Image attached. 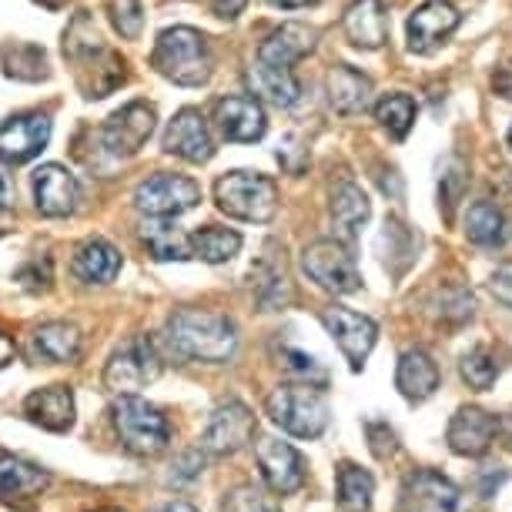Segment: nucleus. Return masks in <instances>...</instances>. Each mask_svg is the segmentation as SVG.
I'll return each mask as SVG.
<instances>
[{
  "label": "nucleus",
  "mask_w": 512,
  "mask_h": 512,
  "mask_svg": "<svg viewBox=\"0 0 512 512\" xmlns=\"http://www.w3.org/2000/svg\"><path fill=\"white\" fill-rule=\"evenodd\" d=\"M459 27V11L449 0H429V4L415 7L409 17V51L429 54L439 44H446V37Z\"/></svg>",
  "instance_id": "aec40b11"
},
{
  "label": "nucleus",
  "mask_w": 512,
  "mask_h": 512,
  "mask_svg": "<svg viewBox=\"0 0 512 512\" xmlns=\"http://www.w3.org/2000/svg\"><path fill=\"white\" fill-rule=\"evenodd\" d=\"M272 7H282V11H298V7H312L318 0H268Z\"/></svg>",
  "instance_id": "de8ad7c7"
},
{
  "label": "nucleus",
  "mask_w": 512,
  "mask_h": 512,
  "mask_svg": "<svg viewBox=\"0 0 512 512\" xmlns=\"http://www.w3.org/2000/svg\"><path fill=\"white\" fill-rule=\"evenodd\" d=\"M151 67L178 88H201L211 81L215 57H211L208 37L195 27H168L154 41Z\"/></svg>",
  "instance_id": "f03ea898"
},
{
  "label": "nucleus",
  "mask_w": 512,
  "mask_h": 512,
  "mask_svg": "<svg viewBox=\"0 0 512 512\" xmlns=\"http://www.w3.org/2000/svg\"><path fill=\"white\" fill-rule=\"evenodd\" d=\"M248 0H211V11L218 17H225V21H235V17L245 11Z\"/></svg>",
  "instance_id": "c03bdc74"
},
{
  "label": "nucleus",
  "mask_w": 512,
  "mask_h": 512,
  "mask_svg": "<svg viewBox=\"0 0 512 512\" xmlns=\"http://www.w3.org/2000/svg\"><path fill=\"white\" fill-rule=\"evenodd\" d=\"M161 144L168 154H175V158L188 161V164H208L215 158V138H211L205 114L198 108L178 111L175 118L168 121V128H164Z\"/></svg>",
  "instance_id": "4468645a"
},
{
  "label": "nucleus",
  "mask_w": 512,
  "mask_h": 512,
  "mask_svg": "<svg viewBox=\"0 0 512 512\" xmlns=\"http://www.w3.org/2000/svg\"><path fill=\"white\" fill-rule=\"evenodd\" d=\"M255 459L258 469H262L265 486L275 492V496H292L305 486V459L298 456L295 446H288L282 439L262 436L255 442Z\"/></svg>",
  "instance_id": "f8f14e48"
},
{
  "label": "nucleus",
  "mask_w": 512,
  "mask_h": 512,
  "mask_svg": "<svg viewBox=\"0 0 512 512\" xmlns=\"http://www.w3.org/2000/svg\"><path fill=\"white\" fill-rule=\"evenodd\" d=\"M489 292H492V298H496L499 305L512 308V262L496 268V275L489 278Z\"/></svg>",
  "instance_id": "a19ab883"
},
{
  "label": "nucleus",
  "mask_w": 512,
  "mask_h": 512,
  "mask_svg": "<svg viewBox=\"0 0 512 512\" xmlns=\"http://www.w3.org/2000/svg\"><path fill=\"white\" fill-rule=\"evenodd\" d=\"M459 372H462V379H466L476 392H486V389H492V382H496L499 365H496V359H492L486 349H472V352L462 355Z\"/></svg>",
  "instance_id": "e433bc0d"
},
{
  "label": "nucleus",
  "mask_w": 512,
  "mask_h": 512,
  "mask_svg": "<svg viewBox=\"0 0 512 512\" xmlns=\"http://www.w3.org/2000/svg\"><path fill=\"white\" fill-rule=\"evenodd\" d=\"M369 218H372L369 195H365L359 185H352V181H342V185L332 191V221H335V228L342 231V238H355Z\"/></svg>",
  "instance_id": "7c9ffc66"
},
{
  "label": "nucleus",
  "mask_w": 512,
  "mask_h": 512,
  "mask_svg": "<svg viewBox=\"0 0 512 512\" xmlns=\"http://www.w3.org/2000/svg\"><path fill=\"white\" fill-rule=\"evenodd\" d=\"M241 251V235L231 228L205 225L191 235V258H201L208 265H225Z\"/></svg>",
  "instance_id": "473e14b6"
},
{
  "label": "nucleus",
  "mask_w": 512,
  "mask_h": 512,
  "mask_svg": "<svg viewBox=\"0 0 512 512\" xmlns=\"http://www.w3.org/2000/svg\"><path fill=\"white\" fill-rule=\"evenodd\" d=\"M71 272L84 285H108L121 272V251L108 238H88L74 251Z\"/></svg>",
  "instance_id": "393cba45"
},
{
  "label": "nucleus",
  "mask_w": 512,
  "mask_h": 512,
  "mask_svg": "<svg viewBox=\"0 0 512 512\" xmlns=\"http://www.w3.org/2000/svg\"><path fill=\"white\" fill-rule=\"evenodd\" d=\"M395 389L402 392L405 402L419 405L439 389V365L432 362V355L425 349L402 352L399 369H395Z\"/></svg>",
  "instance_id": "a878e982"
},
{
  "label": "nucleus",
  "mask_w": 512,
  "mask_h": 512,
  "mask_svg": "<svg viewBox=\"0 0 512 512\" xmlns=\"http://www.w3.org/2000/svg\"><path fill=\"white\" fill-rule=\"evenodd\" d=\"M51 141V118L44 111H27L0 124V161L24 164L34 161Z\"/></svg>",
  "instance_id": "2eb2a0df"
},
{
  "label": "nucleus",
  "mask_w": 512,
  "mask_h": 512,
  "mask_svg": "<svg viewBox=\"0 0 512 512\" xmlns=\"http://www.w3.org/2000/svg\"><path fill=\"white\" fill-rule=\"evenodd\" d=\"M161 512H198V509L188 506V502H171V506H164Z\"/></svg>",
  "instance_id": "09e8293b"
},
{
  "label": "nucleus",
  "mask_w": 512,
  "mask_h": 512,
  "mask_svg": "<svg viewBox=\"0 0 512 512\" xmlns=\"http://www.w3.org/2000/svg\"><path fill=\"white\" fill-rule=\"evenodd\" d=\"M161 352L148 335L131 338L124 349L111 355L108 369H104V389L114 395H134L144 385L161 379Z\"/></svg>",
  "instance_id": "0eeeda50"
},
{
  "label": "nucleus",
  "mask_w": 512,
  "mask_h": 512,
  "mask_svg": "<svg viewBox=\"0 0 512 512\" xmlns=\"http://www.w3.org/2000/svg\"><path fill=\"white\" fill-rule=\"evenodd\" d=\"M375 118H379V124L395 141H402L415 124V101L409 94H399V91L385 94V98L375 104Z\"/></svg>",
  "instance_id": "f704fd0d"
},
{
  "label": "nucleus",
  "mask_w": 512,
  "mask_h": 512,
  "mask_svg": "<svg viewBox=\"0 0 512 512\" xmlns=\"http://www.w3.org/2000/svg\"><path fill=\"white\" fill-rule=\"evenodd\" d=\"M318 44V27L288 21L278 31H272L258 47V64L268 67H295L302 57H308Z\"/></svg>",
  "instance_id": "412c9836"
},
{
  "label": "nucleus",
  "mask_w": 512,
  "mask_h": 512,
  "mask_svg": "<svg viewBox=\"0 0 512 512\" xmlns=\"http://www.w3.org/2000/svg\"><path fill=\"white\" fill-rule=\"evenodd\" d=\"M215 124H218V131L235 144H255V141H262L268 131L262 101L245 98V94L221 98L215 104Z\"/></svg>",
  "instance_id": "a211bd4d"
},
{
  "label": "nucleus",
  "mask_w": 512,
  "mask_h": 512,
  "mask_svg": "<svg viewBox=\"0 0 512 512\" xmlns=\"http://www.w3.org/2000/svg\"><path fill=\"white\" fill-rule=\"evenodd\" d=\"M141 245L148 248L154 262H188L191 235H185L175 218H148L141 228Z\"/></svg>",
  "instance_id": "cd10ccee"
},
{
  "label": "nucleus",
  "mask_w": 512,
  "mask_h": 512,
  "mask_svg": "<svg viewBox=\"0 0 512 512\" xmlns=\"http://www.w3.org/2000/svg\"><path fill=\"white\" fill-rule=\"evenodd\" d=\"M215 205L228 218L265 225L278 211V185L258 171H228L215 181Z\"/></svg>",
  "instance_id": "7ed1b4c3"
},
{
  "label": "nucleus",
  "mask_w": 512,
  "mask_h": 512,
  "mask_svg": "<svg viewBox=\"0 0 512 512\" xmlns=\"http://www.w3.org/2000/svg\"><path fill=\"white\" fill-rule=\"evenodd\" d=\"M509 148H512V128H509Z\"/></svg>",
  "instance_id": "3c124183"
},
{
  "label": "nucleus",
  "mask_w": 512,
  "mask_h": 512,
  "mask_svg": "<svg viewBox=\"0 0 512 512\" xmlns=\"http://www.w3.org/2000/svg\"><path fill=\"white\" fill-rule=\"evenodd\" d=\"M506 215L492 205V201H476L466 215V238L472 245H482V248H496L506 241Z\"/></svg>",
  "instance_id": "72a5a7b5"
},
{
  "label": "nucleus",
  "mask_w": 512,
  "mask_h": 512,
  "mask_svg": "<svg viewBox=\"0 0 512 512\" xmlns=\"http://www.w3.org/2000/svg\"><path fill=\"white\" fill-rule=\"evenodd\" d=\"M302 268L318 288L332 295H352L362 288V272L355 265V255L335 238H318L312 245H305Z\"/></svg>",
  "instance_id": "423d86ee"
},
{
  "label": "nucleus",
  "mask_w": 512,
  "mask_h": 512,
  "mask_svg": "<svg viewBox=\"0 0 512 512\" xmlns=\"http://www.w3.org/2000/svg\"><path fill=\"white\" fill-rule=\"evenodd\" d=\"M292 292H288V278L282 272H268L262 282H258V302H262L265 312H275V308H282Z\"/></svg>",
  "instance_id": "58836bf2"
},
{
  "label": "nucleus",
  "mask_w": 512,
  "mask_h": 512,
  "mask_svg": "<svg viewBox=\"0 0 512 512\" xmlns=\"http://www.w3.org/2000/svg\"><path fill=\"white\" fill-rule=\"evenodd\" d=\"M154 124H158L154 104H148V101L124 104V108L114 111L108 124H104V131H101L104 148H108L114 158H134L154 134Z\"/></svg>",
  "instance_id": "9b49d317"
},
{
  "label": "nucleus",
  "mask_w": 512,
  "mask_h": 512,
  "mask_svg": "<svg viewBox=\"0 0 512 512\" xmlns=\"http://www.w3.org/2000/svg\"><path fill=\"white\" fill-rule=\"evenodd\" d=\"M34 355L41 362L67 365L81 355V328L71 322H47L34 332Z\"/></svg>",
  "instance_id": "c756f323"
},
{
  "label": "nucleus",
  "mask_w": 512,
  "mask_h": 512,
  "mask_svg": "<svg viewBox=\"0 0 512 512\" xmlns=\"http://www.w3.org/2000/svg\"><path fill=\"white\" fill-rule=\"evenodd\" d=\"M221 512H282V502L275 499L272 489L245 482V486H235L231 492H225Z\"/></svg>",
  "instance_id": "c9c22d12"
},
{
  "label": "nucleus",
  "mask_w": 512,
  "mask_h": 512,
  "mask_svg": "<svg viewBox=\"0 0 512 512\" xmlns=\"http://www.w3.org/2000/svg\"><path fill=\"white\" fill-rule=\"evenodd\" d=\"M459 489L436 469H415L399 489V512H456Z\"/></svg>",
  "instance_id": "ddd939ff"
},
{
  "label": "nucleus",
  "mask_w": 512,
  "mask_h": 512,
  "mask_svg": "<svg viewBox=\"0 0 512 512\" xmlns=\"http://www.w3.org/2000/svg\"><path fill=\"white\" fill-rule=\"evenodd\" d=\"M114 429L131 456H161L171 442V422L141 395H121V402L114 405Z\"/></svg>",
  "instance_id": "39448f33"
},
{
  "label": "nucleus",
  "mask_w": 512,
  "mask_h": 512,
  "mask_svg": "<svg viewBox=\"0 0 512 512\" xmlns=\"http://www.w3.org/2000/svg\"><path fill=\"white\" fill-rule=\"evenodd\" d=\"M201 205V185L188 175H151L134 188V208L144 218H178Z\"/></svg>",
  "instance_id": "6e6552de"
},
{
  "label": "nucleus",
  "mask_w": 512,
  "mask_h": 512,
  "mask_svg": "<svg viewBox=\"0 0 512 512\" xmlns=\"http://www.w3.org/2000/svg\"><path fill=\"white\" fill-rule=\"evenodd\" d=\"M108 14L111 24L124 41H138L141 27H144V14H141V0H108Z\"/></svg>",
  "instance_id": "4c0bfd02"
},
{
  "label": "nucleus",
  "mask_w": 512,
  "mask_h": 512,
  "mask_svg": "<svg viewBox=\"0 0 512 512\" xmlns=\"http://www.w3.org/2000/svg\"><path fill=\"white\" fill-rule=\"evenodd\" d=\"M265 412L278 429L295 439H318L328 429V402L315 385H278L268 395Z\"/></svg>",
  "instance_id": "20e7f679"
},
{
  "label": "nucleus",
  "mask_w": 512,
  "mask_h": 512,
  "mask_svg": "<svg viewBox=\"0 0 512 512\" xmlns=\"http://www.w3.org/2000/svg\"><path fill=\"white\" fill-rule=\"evenodd\" d=\"M74 64H77V84H81L84 98H108L118 84H124V61L104 44L74 57Z\"/></svg>",
  "instance_id": "4be33fe9"
},
{
  "label": "nucleus",
  "mask_w": 512,
  "mask_h": 512,
  "mask_svg": "<svg viewBox=\"0 0 512 512\" xmlns=\"http://www.w3.org/2000/svg\"><path fill=\"white\" fill-rule=\"evenodd\" d=\"M47 486H51V476H47L41 466H34V462H27V459H17L11 452H0V499H4L7 506L41 496Z\"/></svg>",
  "instance_id": "bb28decb"
},
{
  "label": "nucleus",
  "mask_w": 512,
  "mask_h": 512,
  "mask_svg": "<svg viewBox=\"0 0 512 512\" xmlns=\"http://www.w3.org/2000/svg\"><path fill=\"white\" fill-rule=\"evenodd\" d=\"M14 355H17V345L11 342V335L0 332V369H7V365L14 362Z\"/></svg>",
  "instance_id": "49530a36"
},
{
  "label": "nucleus",
  "mask_w": 512,
  "mask_h": 512,
  "mask_svg": "<svg viewBox=\"0 0 512 512\" xmlns=\"http://www.w3.org/2000/svg\"><path fill=\"white\" fill-rule=\"evenodd\" d=\"M496 436H499V419L489 415L486 409H476V405H462V409L452 415L449 432H446L449 449L466 459L486 456Z\"/></svg>",
  "instance_id": "f3484780"
},
{
  "label": "nucleus",
  "mask_w": 512,
  "mask_h": 512,
  "mask_svg": "<svg viewBox=\"0 0 512 512\" xmlns=\"http://www.w3.org/2000/svg\"><path fill=\"white\" fill-rule=\"evenodd\" d=\"M98 512H124V509H98Z\"/></svg>",
  "instance_id": "8fccbe9b"
},
{
  "label": "nucleus",
  "mask_w": 512,
  "mask_h": 512,
  "mask_svg": "<svg viewBox=\"0 0 512 512\" xmlns=\"http://www.w3.org/2000/svg\"><path fill=\"white\" fill-rule=\"evenodd\" d=\"M325 94L335 114H342V118H359V114L372 108L375 88H372L369 74L355 71L352 64H338L325 77Z\"/></svg>",
  "instance_id": "6ab92c4d"
},
{
  "label": "nucleus",
  "mask_w": 512,
  "mask_h": 512,
  "mask_svg": "<svg viewBox=\"0 0 512 512\" xmlns=\"http://www.w3.org/2000/svg\"><path fill=\"white\" fill-rule=\"evenodd\" d=\"M335 492L338 506L345 512H369L375 496V479L369 469L355 466V462H342L335 472Z\"/></svg>",
  "instance_id": "2f4dec72"
},
{
  "label": "nucleus",
  "mask_w": 512,
  "mask_h": 512,
  "mask_svg": "<svg viewBox=\"0 0 512 512\" xmlns=\"http://www.w3.org/2000/svg\"><path fill=\"white\" fill-rule=\"evenodd\" d=\"M27 422L41 425L44 432H71L74 429V392L67 385H47L24 399Z\"/></svg>",
  "instance_id": "5701e85b"
},
{
  "label": "nucleus",
  "mask_w": 512,
  "mask_h": 512,
  "mask_svg": "<svg viewBox=\"0 0 512 512\" xmlns=\"http://www.w3.org/2000/svg\"><path fill=\"white\" fill-rule=\"evenodd\" d=\"M322 325L328 328V335L335 338V345L342 349V355L349 359L352 372H362L365 359L375 349V338H379V325L369 315L352 312L345 305H328L322 308Z\"/></svg>",
  "instance_id": "1a4fd4ad"
},
{
  "label": "nucleus",
  "mask_w": 512,
  "mask_h": 512,
  "mask_svg": "<svg viewBox=\"0 0 512 512\" xmlns=\"http://www.w3.org/2000/svg\"><path fill=\"white\" fill-rule=\"evenodd\" d=\"M492 88H496V94H502V98L512 101V64L499 67L496 77H492Z\"/></svg>",
  "instance_id": "a18cd8bd"
},
{
  "label": "nucleus",
  "mask_w": 512,
  "mask_h": 512,
  "mask_svg": "<svg viewBox=\"0 0 512 512\" xmlns=\"http://www.w3.org/2000/svg\"><path fill=\"white\" fill-rule=\"evenodd\" d=\"M369 439H372V452L379 459H389L392 452L399 449L395 446V432L385 422H369Z\"/></svg>",
  "instance_id": "79ce46f5"
},
{
  "label": "nucleus",
  "mask_w": 512,
  "mask_h": 512,
  "mask_svg": "<svg viewBox=\"0 0 512 512\" xmlns=\"http://www.w3.org/2000/svg\"><path fill=\"white\" fill-rule=\"evenodd\" d=\"M255 412L248 409L245 402L228 399L221 402L211 419L201 432V446H205L211 456H235L238 449H245L251 439H255Z\"/></svg>",
  "instance_id": "9d476101"
},
{
  "label": "nucleus",
  "mask_w": 512,
  "mask_h": 512,
  "mask_svg": "<svg viewBox=\"0 0 512 512\" xmlns=\"http://www.w3.org/2000/svg\"><path fill=\"white\" fill-rule=\"evenodd\" d=\"M248 84L255 91V98H262L275 108H292V104L302 98V84L292 74V67H268V64H255L248 71Z\"/></svg>",
  "instance_id": "c85d7f7f"
},
{
  "label": "nucleus",
  "mask_w": 512,
  "mask_h": 512,
  "mask_svg": "<svg viewBox=\"0 0 512 512\" xmlns=\"http://www.w3.org/2000/svg\"><path fill=\"white\" fill-rule=\"evenodd\" d=\"M14 178H11V171H7V161H0V211H7V208H14Z\"/></svg>",
  "instance_id": "37998d69"
},
{
  "label": "nucleus",
  "mask_w": 512,
  "mask_h": 512,
  "mask_svg": "<svg viewBox=\"0 0 512 512\" xmlns=\"http://www.w3.org/2000/svg\"><path fill=\"white\" fill-rule=\"evenodd\" d=\"M164 338L181 359L208 365L231 362L238 352V328L228 315L208 308H178L164 325Z\"/></svg>",
  "instance_id": "f257e3e1"
},
{
  "label": "nucleus",
  "mask_w": 512,
  "mask_h": 512,
  "mask_svg": "<svg viewBox=\"0 0 512 512\" xmlns=\"http://www.w3.org/2000/svg\"><path fill=\"white\" fill-rule=\"evenodd\" d=\"M345 37L362 51H379L389 41V11L382 0H352L342 17Z\"/></svg>",
  "instance_id": "b1692460"
},
{
  "label": "nucleus",
  "mask_w": 512,
  "mask_h": 512,
  "mask_svg": "<svg viewBox=\"0 0 512 512\" xmlns=\"http://www.w3.org/2000/svg\"><path fill=\"white\" fill-rule=\"evenodd\" d=\"M282 359H285V369H288V372H295V375H302V379H318V382L325 379V372L318 369V362L312 359V355L295 352V349H285V352H282Z\"/></svg>",
  "instance_id": "ea45409f"
},
{
  "label": "nucleus",
  "mask_w": 512,
  "mask_h": 512,
  "mask_svg": "<svg viewBox=\"0 0 512 512\" xmlns=\"http://www.w3.org/2000/svg\"><path fill=\"white\" fill-rule=\"evenodd\" d=\"M34 205L44 218H67L81 205V185L64 164H41L34 171Z\"/></svg>",
  "instance_id": "dca6fc26"
}]
</instances>
